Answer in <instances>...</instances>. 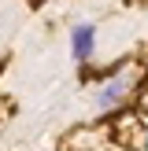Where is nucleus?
Wrapping results in <instances>:
<instances>
[{
	"label": "nucleus",
	"mask_w": 148,
	"mask_h": 151,
	"mask_svg": "<svg viewBox=\"0 0 148 151\" xmlns=\"http://www.w3.org/2000/svg\"><path fill=\"white\" fill-rule=\"evenodd\" d=\"M93 41H96V29L89 26H74V33H70V48H74V59H81L85 63L89 55H93Z\"/></svg>",
	"instance_id": "3"
},
{
	"label": "nucleus",
	"mask_w": 148,
	"mask_h": 151,
	"mask_svg": "<svg viewBox=\"0 0 148 151\" xmlns=\"http://www.w3.org/2000/svg\"><path fill=\"white\" fill-rule=\"evenodd\" d=\"M126 4H141V0H126Z\"/></svg>",
	"instance_id": "4"
},
{
	"label": "nucleus",
	"mask_w": 148,
	"mask_h": 151,
	"mask_svg": "<svg viewBox=\"0 0 148 151\" xmlns=\"http://www.w3.org/2000/svg\"><path fill=\"white\" fill-rule=\"evenodd\" d=\"M144 137H148V133L141 129V122H137L133 114H122V118L115 122V144H122V147H141Z\"/></svg>",
	"instance_id": "2"
},
{
	"label": "nucleus",
	"mask_w": 148,
	"mask_h": 151,
	"mask_svg": "<svg viewBox=\"0 0 148 151\" xmlns=\"http://www.w3.org/2000/svg\"><path fill=\"white\" fill-rule=\"evenodd\" d=\"M130 88H133V78H130V74H118V78H111L107 85L100 88V96H96V107H100V111H115L118 103L130 96Z\"/></svg>",
	"instance_id": "1"
}]
</instances>
